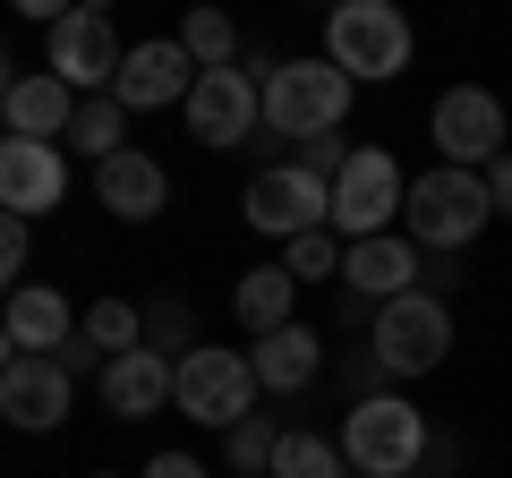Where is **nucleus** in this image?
Masks as SVG:
<instances>
[{
  "instance_id": "nucleus-4",
  "label": "nucleus",
  "mask_w": 512,
  "mask_h": 478,
  "mask_svg": "<svg viewBox=\"0 0 512 478\" xmlns=\"http://www.w3.org/2000/svg\"><path fill=\"white\" fill-rule=\"evenodd\" d=\"M256 368H248V350H222V342H188L180 350V385H171V410L197 427H222L231 436L239 419L256 410Z\"/></svg>"
},
{
  "instance_id": "nucleus-29",
  "label": "nucleus",
  "mask_w": 512,
  "mask_h": 478,
  "mask_svg": "<svg viewBox=\"0 0 512 478\" xmlns=\"http://www.w3.org/2000/svg\"><path fill=\"white\" fill-rule=\"evenodd\" d=\"M350 154H359V146H342V129H333V137H308V146H299L291 163H299V171H316V180L333 188V180H342V163H350Z\"/></svg>"
},
{
  "instance_id": "nucleus-3",
  "label": "nucleus",
  "mask_w": 512,
  "mask_h": 478,
  "mask_svg": "<svg viewBox=\"0 0 512 478\" xmlns=\"http://www.w3.org/2000/svg\"><path fill=\"white\" fill-rule=\"evenodd\" d=\"M325 60L350 86H384V77L410 69V18L393 0H342L325 18Z\"/></svg>"
},
{
  "instance_id": "nucleus-24",
  "label": "nucleus",
  "mask_w": 512,
  "mask_h": 478,
  "mask_svg": "<svg viewBox=\"0 0 512 478\" xmlns=\"http://www.w3.org/2000/svg\"><path fill=\"white\" fill-rule=\"evenodd\" d=\"M274 444H282V427L265 419V410H248V419L222 436V461H231L239 478H265V470H274Z\"/></svg>"
},
{
  "instance_id": "nucleus-16",
  "label": "nucleus",
  "mask_w": 512,
  "mask_h": 478,
  "mask_svg": "<svg viewBox=\"0 0 512 478\" xmlns=\"http://www.w3.org/2000/svg\"><path fill=\"white\" fill-rule=\"evenodd\" d=\"M171 385H180V359H163L154 342L103 359V410H111V419H146V410H163Z\"/></svg>"
},
{
  "instance_id": "nucleus-18",
  "label": "nucleus",
  "mask_w": 512,
  "mask_h": 478,
  "mask_svg": "<svg viewBox=\"0 0 512 478\" xmlns=\"http://www.w3.org/2000/svg\"><path fill=\"white\" fill-rule=\"evenodd\" d=\"M0 325H9V342H18V359H60L77 333L69 299L43 291V282H26V291H9V308H0Z\"/></svg>"
},
{
  "instance_id": "nucleus-22",
  "label": "nucleus",
  "mask_w": 512,
  "mask_h": 478,
  "mask_svg": "<svg viewBox=\"0 0 512 478\" xmlns=\"http://www.w3.org/2000/svg\"><path fill=\"white\" fill-rule=\"evenodd\" d=\"M265 478H350V461H342V444L308 436V427H282V444H274V470H265Z\"/></svg>"
},
{
  "instance_id": "nucleus-28",
  "label": "nucleus",
  "mask_w": 512,
  "mask_h": 478,
  "mask_svg": "<svg viewBox=\"0 0 512 478\" xmlns=\"http://www.w3.org/2000/svg\"><path fill=\"white\" fill-rule=\"evenodd\" d=\"M26 248H35V222L0 214V291H18V274H26Z\"/></svg>"
},
{
  "instance_id": "nucleus-25",
  "label": "nucleus",
  "mask_w": 512,
  "mask_h": 478,
  "mask_svg": "<svg viewBox=\"0 0 512 478\" xmlns=\"http://www.w3.org/2000/svg\"><path fill=\"white\" fill-rule=\"evenodd\" d=\"M77 333H86V342L103 350V359H120V350H146V342H137V333H146V316L128 308V299H94Z\"/></svg>"
},
{
  "instance_id": "nucleus-33",
  "label": "nucleus",
  "mask_w": 512,
  "mask_h": 478,
  "mask_svg": "<svg viewBox=\"0 0 512 478\" xmlns=\"http://www.w3.org/2000/svg\"><path fill=\"white\" fill-rule=\"evenodd\" d=\"M9 94H18V69H9V52H0V120H9Z\"/></svg>"
},
{
  "instance_id": "nucleus-35",
  "label": "nucleus",
  "mask_w": 512,
  "mask_h": 478,
  "mask_svg": "<svg viewBox=\"0 0 512 478\" xmlns=\"http://www.w3.org/2000/svg\"><path fill=\"white\" fill-rule=\"evenodd\" d=\"M86 478H120V470H86Z\"/></svg>"
},
{
  "instance_id": "nucleus-5",
  "label": "nucleus",
  "mask_w": 512,
  "mask_h": 478,
  "mask_svg": "<svg viewBox=\"0 0 512 478\" xmlns=\"http://www.w3.org/2000/svg\"><path fill=\"white\" fill-rule=\"evenodd\" d=\"M350 111V77L333 60H274L265 69V129L274 137H333Z\"/></svg>"
},
{
  "instance_id": "nucleus-36",
  "label": "nucleus",
  "mask_w": 512,
  "mask_h": 478,
  "mask_svg": "<svg viewBox=\"0 0 512 478\" xmlns=\"http://www.w3.org/2000/svg\"><path fill=\"white\" fill-rule=\"evenodd\" d=\"M410 478H427V470H410Z\"/></svg>"
},
{
  "instance_id": "nucleus-23",
  "label": "nucleus",
  "mask_w": 512,
  "mask_h": 478,
  "mask_svg": "<svg viewBox=\"0 0 512 478\" xmlns=\"http://www.w3.org/2000/svg\"><path fill=\"white\" fill-rule=\"evenodd\" d=\"M120 129H128V111L111 103V94H77V111H69V146L77 154L111 163V154H120Z\"/></svg>"
},
{
  "instance_id": "nucleus-27",
  "label": "nucleus",
  "mask_w": 512,
  "mask_h": 478,
  "mask_svg": "<svg viewBox=\"0 0 512 478\" xmlns=\"http://www.w3.org/2000/svg\"><path fill=\"white\" fill-rule=\"evenodd\" d=\"M282 274H291V282H325V274H342V239H333V231H308V239H291Z\"/></svg>"
},
{
  "instance_id": "nucleus-17",
  "label": "nucleus",
  "mask_w": 512,
  "mask_h": 478,
  "mask_svg": "<svg viewBox=\"0 0 512 478\" xmlns=\"http://www.w3.org/2000/svg\"><path fill=\"white\" fill-rule=\"evenodd\" d=\"M163 197H171V171L154 163V154L120 146L111 163H94V205H111L120 222H154V214H163Z\"/></svg>"
},
{
  "instance_id": "nucleus-20",
  "label": "nucleus",
  "mask_w": 512,
  "mask_h": 478,
  "mask_svg": "<svg viewBox=\"0 0 512 478\" xmlns=\"http://www.w3.org/2000/svg\"><path fill=\"white\" fill-rule=\"evenodd\" d=\"M69 111H77V94L60 86L52 69H35V77H18V94H9V137L60 146V137H69Z\"/></svg>"
},
{
  "instance_id": "nucleus-9",
  "label": "nucleus",
  "mask_w": 512,
  "mask_h": 478,
  "mask_svg": "<svg viewBox=\"0 0 512 478\" xmlns=\"http://www.w3.org/2000/svg\"><path fill=\"white\" fill-rule=\"evenodd\" d=\"M402 197H410V180H402V163L384 146H359L342 163V180H333V239H376V231H393V214H402Z\"/></svg>"
},
{
  "instance_id": "nucleus-6",
  "label": "nucleus",
  "mask_w": 512,
  "mask_h": 478,
  "mask_svg": "<svg viewBox=\"0 0 512 478\" xmlns=\"http://www.w3.org/2000/svg\"><path fill=\"white\" fill-rule=\"evenodd\" d=\"M444 350H453V308L427 282L376 308V342H367L376 376H427V368H444Z\"/></svg>"
},
{
  "instance_id": "nucleus-31",
  "label": "nucleus",
  "mask_w": 512,
  "mask_h": 478,
  "mask_svg": "<svg viewBox=\"0 0 512 478\" xmlns=\"http://www.w3.org/2000/svg\"><path fill=\"white\" fill-rule=\"evenodd\" d=\"M487 197H495V214H504V222H512V154H504V163H495V171H487Z\"/></svg>"
},
{
  "instance_id": "nucleus-30",
  "label": "nucleus",
  "mask_w": 512,
  "mask_h": 478,
  "mask_svg": "<svg viewBox=\"0 0 512 478\" xmlns=\"http://www.w3.org/2000/svg\"><path fill=\"white\" fill-rule=\"evenodd\" d=\"M137 478H214V470H205L197 453H154V461H146Z\"/></svg>"
},
{
  "instance_id": "nucleus-10",
  "label": "nucleus",
  "mask_w": 512,
  "mask_h": 478,
  "mask_svg": "<svg viewBox=\"0 0 512 478\" xmlns=\"http://www.w3.org/2000/svg\"><path fill=\"white\" fill-rule=\"evenodd\" d=\"M239 205H248V222H256L265 239H282V248H291V239H308V231H333V188L316 180V171H299V163L256 171Z\"/></svg>"
},
{
  "instance_id": "nucleus-2",
  "label": "nucleus",
  "mask_w": 512,
  "mask_h": 478,
  "mask_svg": "<svg viewBox=\"0 0 512 478\" xmlns=\"http://www.w3.org/2000/svg\"><path fill=\"white\" fill-rule=\"evenodd\" d=\"M342 461L359 478H410L427 461V410H410L402 393H359L342 419Z\"/></svg>"
},
{
  "instance_id": "nucleus-7",
  "label": "nucleus",
  "mask_w": 512,
  "mask_h": 478,
  "mask_svg": "<svg viewBox=\"0 0 512 478\" xmlns=\"http://www.w3.org/2000/svg\"><path fill=\"white\" fill-rule=\"evenodd\" d=\"M504 129H512V111L495 103L487 86H444L436 94V120H427V137H436V154L453 171H495L512 154Z\"/></svg>"
},
{
  "instance_id": "nucleus-13",
  "label": "nucleus",
  "mask_w": 512,
  "mask_h": 478,
  "mask_svg": "<svg viewBox=\"0 0 512 478\" xmlns=\"http://www.w3.org/2000/svg\"><path fill=\"white\" fill-rule=\"evenodd\" d=\"M69 402H77V376L60 359H18V368L0 376V419L26 427V436H52L69 419Z\"/></svg>"
},
{
  "instance_id": "nucleus-37",
  "label": "nucleus",
  "mask_w": 512,
  "mask_h": 478,
  "mask_svg": "<svg viewBox=\"0 0 512 478\" xmlns=\"http://www.w3.org/2000/svg\"><path fill=\"white\" fill-rule=\"evenodd\" d=\"M504 137H512V129H504Z\"/></svg>"
},
{
  "instance_id": "nucleus-19",
  "label": "nucleus",
  "mask_w": 512,
  "mask_h": 478,
  "mask_svg": "<svg viewBox=\"0 0 512 478\" xmlns=\"http://www.w3.org/2000/svg\"><path fill=\"white\" fill-rule=\"evenodd\" d=\"M248 368H256L265 393H308L316 376H325V342H316L308 325H282V333H265V342L248 350Z\"/></svg>"
},
{
  "instance_id": "nucleus-8",
  "label": "nucleus",
  "mask_w": 512,
  "mask_h": 478,
  "mask_svg": "<svg viewBox=\"0 0 512 478\" xmlns=\"http://www.w3.org/2000/svg\"><path fill=\"white\" fill-rule=\"evenodd\" d=\"M188 137L197 146H214V154H231V146H248L256 129H265V77H248V69H197V86H188Z\"/></svg>"
},
{
  "instance_id": "nucleus-26",
  "label": "nucleus",
  "mask_w": 512,
  "mask_h": 478,
  "mask_svg": "<svg viewBox=\"0 0 512 478\" xmlns=\"http://www.w3.org/2000/svg\"><path fill=\"white\" fill-rule=\"evenodd\" d=\"M180 52L197 60V69H231V52H239V35H231V18H222V9H197V18L180 26Z\"/></svg>"
},
{
  "instance_id": "nucleus-21",
  "label": "nucleus",
  "mask_w": 512,
  "mask_h": 478,
  "mask_svg": "<svg viewBox=\"0 0 512 478\" xmlns=\"http://www.w3.org/2000/svg\"><path fill=\"white\" fill-rule=\"evenodd\" d=\"M231 308H239V325L256 333V342H265V333H282V325H299V282L282 274V265H248V274H239V291H231Z\"/></svg>"
},
{
  "instance_id": "nucleus-32",
  "label": "nucleus",
  "mask_w": 512,
  "mask_h": 478,
  "mask_svg": "<svg viewBox=\"0 0 512 478\" xmlns=\"http://www.w3.org/2000/svg\"><path fill=\"white\" fill-rule=\"evenodd\" d=\"M94 359H103V350H94V342H86V333H69V350H60V368H69V376H77V368H94Z\"/></svg>"
},
{
  "instance_id": "nucleus-34",
  "label": "nucleus",
  "mask_w": 512,
  "mask_h": 478,
  "mask_svg": "<svg viewBox=\"0 0 512 478\" xmlns=\"http://www.w3.org/2000/svg\"><path fill=\"white\" fill-rule=\"evenodd\" d=\"M9 368H18V342H9V325H0V376H9Z\"/></svg>"
},
{
  "instance_id": "nucleus-15",
  "label": "nucleus",
  "mask_w": 512,
  "mask_h": 478,
  "mask_svg": "<svg viewBox=\"0 0 512 478\" xmlns=\"http://www.w3.org/2000/svg\"><path fill=\"white\" fill-rule=\"evenodd\" d=\"M188 86H197V60L180 43H137L120 60V77H111V103L120 111H163V103H188Z\"/></svg>"
},
{
  "instance_id": "nucleus-11",
  "label": "nucleus",
  "mask_w": 512,
  "mask_h": 478,
  "mask_svg": "<svg viewBox=\"0 0 512 478\" xmlns=\"http://www.w3.org/2000/svg\"><path fill=\"white\" fill-rule=\"evenodd\" d=\"M120 60H128V43L111 35L103 9H69V18L52 26V77H60L69 94H111Z\"/></svg>"
},
{
  "instance_id": "nucleus-1",
  "label": "nucleus",
  "mask_w": 512,
  "mask_h": 478,
  "mask_svg": "<svg viewBox=\"0 0 512 478\" xmlns=\"http://www.w3.org/2000/svg\"><path fill=\"white\" fill-rule=\"evenodd\" d=\"M487 222H495L487 171L436 163V171H419V180H410V197H402V239L419 248V257H427V248H436V257H453V248H470Z\"/></svg>"
},
{
  "instance_id": "nucleus-14",
  "label": "nucleus",
  "mask_w": 512,
  "mask_h": 478,
  "mask_svg": "<svg viewBox=\"0 0 512 478\" xmlns=\"http://www.w3.org/2000/svg\"><path fill=\"white\" fill-rule=\"evenodd\" d=\"M419 248H410L402 231H376V239H350L342 248V282H350V308H359V299H402V291H419Z\"/></svg>"
},
{
  "instance_id": "nucleus-12",
  "label": "nucleus",
  "mask_w": 512,
  "mask_h": 478,
  "mask_svg": "<svg viewBox=\"0 0 512 478\" xmlns=\"http://www.w3.org/2000/svg\"><path fill=\"white\" fill-rule=\"evenodd\" d=\"M69 197V163H60V146H35V137H0V214H52V205Z\"/></svg>"
}]
</instances>
